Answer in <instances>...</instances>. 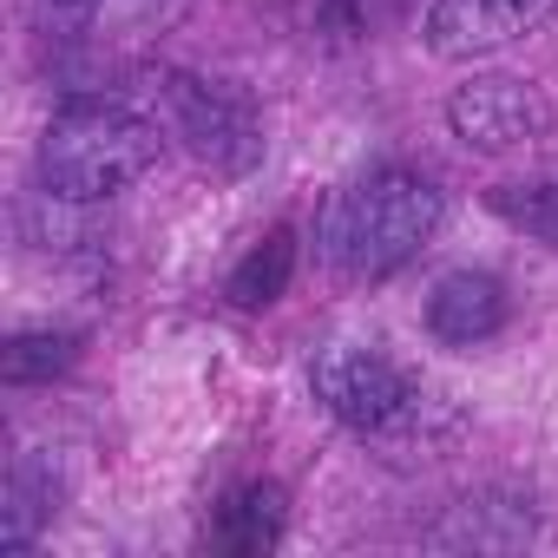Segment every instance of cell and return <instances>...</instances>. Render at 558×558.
Wrapping results in <instances>:
<instances>
[{"label": "cell", "mask_w": 558, "mask_h": 558, "mask_svg": "<svg viewBox=\"0 0 558 558\" xmlns=\"http://www.w3.org/2000/svg\"><path fill=\"white\" fill-rule=\"evenodd\" d=\"M447 217V191L414 165H375L329 191L316 217V250L342 283H381L408 269Z\"/></svg>", "instance_id": "1"}, {"label": "cell", "mask_w": 558, "mask_h": 558, "mask_svg": "<svg viewBox=\"0 0 558 558\" xmlns=\"http://www.w3.org/2000/svg\"><path fill=\"white\" fill-rule=\"evenodd\" d=\"M158 145H165V125L151 112H138L125 99L80 93L40 132V158H34L40 191L60 204H106L158 165Z\"/></svg>", "instance_id": "2"}, {"label": "cell", "mask_w": 558, "mask_h": 558, "mask_svg": "<svg viewBox=\"0 0 558 558\" xmlns=\"http://www.w3.org/2000/svg\"><path fill=\"white\" fill-rule=\"evenodd\" d=\"M151 119L165 125V138H178L204 171L217 178H243L263 158V119L256 106L223 86V80H197V73H158L151 80Z\"/></svg>", "instance_id": "3"}, {"label": "cell", "mask_w": 558, "mask_h": 558, "mask_svg": "<svg viewBox=\"0 0 558 558\" xmlns=\"http://www.w3.org/2000/svg\"><path fill=\"white\" fill-rule=\"evenodd\" d=\"M310 388L349 434H388L414 408V375L381 342H323Z\"/></svg>", "instance_id": "4"}, {"label": "cell", "mask_w": 558, "mask_h": 558, "mask_svg": "<svg viewBox=\"0 0 558 558\" xmlns=\"http://www.w3.org/2000/svg\"><path fill=\"white\" fill-rule=\"evenodd\" d=\"M447 125H453V138L473 145V151H519V145H538V138L551 132V99H545L532 80L480 73V80L453 86Z\"/></svg>", "instance_id": "5"}, {"label": "cell", "mask_w": 558, "mask_h": 558, "mask_svg": "<svg viewBox=\"0 0 558 558\" xmlns=\"http://www.w3.org/2000/svg\"><path fill=\"white\" fill-rule=\"evenodd\" d=\"M558 0H434L427 8V47L440 60H486L525 40Z\"/></svg>", "instance_id": "6"}, {"label": "cell", "mask_w": 558, "mask_h": 558, "mask_svg": "<svg viewBox=\"0 0 558 558\" xmlns=\"http://www.w3.org/2000/svg\"><path fill=\"white\" fill-rule=\"evenodd\" d=\"M506 316H512V303L493 269H447L427 296V336L440 349H480L506 329Z\"/></svg>", "instance_id": "7"}, {"label": "cell", "mask_w": 558, "mask_h": 558, "mask_svg": "<svg viewBox=\"0 0 558 558\" xmlns=\"http://www.w3.org/2000/svg\"><path fill=\"white\" fill-rule=\"evenodd\" d=\"M283 525H290V499L276 480H250L236 493L217 499L210 512V545L217 551H236V558H256V551H276L283 545Z\"/></svg>", "instance_id": "8"}, {"label": "cell", "mask_w": 558, "mask_h": 558, "mask_svg": "<svg viewBox=\"0 0 558 558\" xmlns=\"http://www.w3.org/2000/svg\"><path fill=\"white\" fill-rule=\"evenodd\" d=\"M60 506V473L40 447H21L8 480H0V551H27L40 538V525Z\"/></svg>", "instance_id": "9"}, {"label": "cell", "mask_w": 558, "mask_h": 558, "mask_svg": "<svg viewBox=\"0 0 558 558\" xmlns=\"http://www.w3.org/2000/svg\"><path fill=\"white\" fill-rule=\"evenodd\" d=\"M296 256H303V243H296V230L290 223H276L236 269H230V283H223V296L236 303V310H269L276 296L290 290V276H296Z\"/></svg>", "instance_id": "10"}, {"label": "cell", "mask_w": 558, "mask_h": 558, "mask_svg": "<svg viewBox=\"0 0 558 558\" xmlns=\"http://www.w3.org/2000/svg\"><path fill=\"white\" fill-rule=\"evenodd\" d=\"M486 210L499 223H512L519 236L558 250V178H512V184H493L486 191Z\"/></svg>", "instance_id": "11"}, {"label": "cell", "mask_w": 558, "mask_h": 558, "mask_svg": "<svg viewBox=\"0 0 558 558\" xmlns=\"http://www.w3.org/2000/svg\"><path fill=\"white\" fill-rule=\"evenodd\" d=\"M73 355H80V336H66V329H21L8 349H0V375H8L14 388L53 381V375L73 368Z\"/></svg>", "instance_id": "12"}, {"label": "cell", "mask_w": 558, "mask_h": 558, "mask_svg": "<svg viewBox=\"0 0 558 558\" xmlns=\"http://www.w3.org/2000/svg\"><path fill=\"white\" fill-rule=\"evenodd\" d=\"M27 8V27L40 47H73L93 34V14H99V0H21Z\"/></svg>", "instance_id": "13"}]
</instances>
